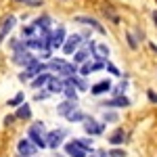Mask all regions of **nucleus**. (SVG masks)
Listing matches in <instances>:
<instances>
[{"mask_svg":"<svg viewBox=\"0 0 157 157\" xmlns=\"http://www.w3.org/2000/svg\"><path fill=\"white\" fill-rule=\"evenodd\" d=\"M103 105L105 107H128L130 101L126 97H113V98H109V101H103Z\"/></svg>","mask_w":157,"mask_h":157,"instance_id":"obj_14","label":"nucleus"},{"mask_svg":"<svg viewBox=\"0 0 157 157\" xmlns=\"http://www.w3.org/2000/svg\"><path fill=\"white\" fill-rule=\"evenodd\" d=\"M71 109H75V101H69V98H67V101H65V103H61L59 107H57V113H59V115H63V117H65V115H67V113H69V111H71Z\"/></svg>","mask_w":157,"mask_h":157,"instance_id":"obj_19","label":"nucleus"},{"mask_svg":"<svg viewBox=\"0 0 157 157\" xmlns=\"http://www.w3.org/2000/svg\"><path fill=\"white\" fill-rule=\"evenodd\" d=\"M82 126H84V130H86L88 134H90V136H101V134L105 132V124L97 121L94 117H88V115L84 117Z\"/></svg>","mask_w":157,"mask_h":157,"instance_id":"obj_5","label":"nucleus"},{"mask_svg":"<svg viewBox=\"0 0 157 157\" xmlns=\"http://www.w3.org/2000/svg\"><path fill=\"white\" fill-rule=\"evenodd\" d=\"M109 143H111V145H121V143H124V130L113 132L111 136H109Z\"/></svg>","mask_w":157,"mask_h":157,"instance_id":"obj_24","label":"nucleus"},{"mask_svg":"<svg viewBox=\"0 0 157 157\" xmlns=\"http://www.w3.org/2000/svg\"><path fill=\"white\" fill-rule=\"evenodd\" d=\"M48 88H46V90H48L50 94H61V92H63V88H65V78H57V75H50L48 78Z\"/></svg>","mask_w":157,"mask_h":157,"instance_id":"obj_11","label":"nucleus"},{"mask_svg":"<svg viewBox=\"0 0 157 157\" xmlns=\"http://www.w3.org/2000/svg\"><path fill=\"white\" fill-rule=\"evenodd\" d=\"M29 157H36V155H29Z\"/></svg>","mask_w":157,"mask_h":157,"instance_id":"obj_36","label":"nucleus"},{"mask_svg":"<svg viewBox=\"0 0 157 157\" xmlns=\"http://www.w3.org/2000/svg\"><path fill=\"white\" fill-rule=\"evenodd\" d=\"M65 153L69 157H86L90 151H88L86 147H82L80 138H73V140H69V143L65 145Z\"/></svg>","mask_w":157,"mask_h":157,"instance_id":"obj_3","label":"nucleus"},{"mask_svg":"<svg viewBox=\"0 0 157 157\" xmlns=\"http://www.w3.org/2000/svg\"><path fill=\"white\" fill-rule=\"evenodd\" d=\"M75 21L78 23H84V25H90L92 29H97L98 34H105V27L98 23L97 19H92V17H75Z\"/></svg>","mask_w":157,"mask_h":157,"instance_id":"obj_12","label":"nucleus"},{"mask_svg":"<svg viewBox=\"0 0 157 157\" xmlns=\"http://www.w3.org/2000/svg\"><path fill=\"white\" fill-rule=\"evenodd\" d=\"M151 17H153V21H155V25H157V11H153V13H151Z\"/></svg>","mask_w":157,"mask_h":157,"instance_id":"obj_34","label":"nucleus"},{"mask_svg":"<svg viewBox=\"0 0 157 157\" xmlns=\"http://www.w3.org/2000/svg\"><path fill=\"white\" fill-rule=\"evenodd\" d=\"M128 42H130V48H136V40L132 38V34H128Z\"/></svg>","mask_w":157,"mask_h":157,"instance_id":"obj_32","label":"nucleus"},{"mask_svg":"<svg viewBox=\"0 0 157 157\" xmlns=\"http://www.w3.org/2000/svg\"><path fill=\"white\" fill-rule=\"evenodd\" d=\"M117 120H120V115L115 111H105L103 113V121H117Z\"/></svg>","mask_w":157,"mask_h":157,"instance_id":"obj_25","label":"nucleus"},{"mask_svg":"<svg viewBox=\"0 0 157 157\" xmlns=\"http://www.w3.org/2000/svg\"><path fill=\"white\" fill-rule=\"evenodd\" d=\"M63 42H65V27L59 25L57 29H52V32H50L48 44H50V48H59V46H63Z\"/></svg>","mask_w":157,"mask_h":157,"instance_id":"obj_9","label":"nucleus"},{"mask_svg":"<svg viewBox=\"0 0 157 157\" xmlns=\"http://www.w3.org/2000/svg\"><path fill=\"white\" fill-rule=\"evenodd\" d=\"M15 23H17V19H15L13 15H9V17L2 21V27H0V40H2V38H4V36H6V34L13 29V27H15Z\"/></svg>","mask_w":157,"mask_h":157,"instance_id":"obj_15","label":"nucleus"},{"mask_svg":"<svg viewBox=\"0 0 157 157\" xmlns=\"http://www.w3.org/2000/svg\"><path fill=\"white\" fill-rule=\"evenodd\" d=\"M80 46H82V36H80V34H73V36H69L65 42H63V46H61V48H63L65 55H73Z\"/></svg>","mask_w":157,"mask_h":157,"instance_id":"obj_8","label":"nucleus"},{"mask_svg":"<svg viewBox=\"0 0 157 157\" xmlns=\"http://www.w3.org/2000/svg\"><path fill=\"white\" fill-rule=\"evenodd\" d=\"M109 155H111V157H124V151H120V149H113V151H109Z\"/></svg>","mask_w":157,"mask_h":157,"instance_id":"obj_29","label":"nucleus"},{"mask_svg":"<svg viewBox=\"0 0 157 157\" xmlns=\"http://www.w3.org/2000/svg\"><path fill=\"white\" fill-rule=\"evenodd\" d=\"M23 36L25 38L36 36V25H27V27H23Z\"/></svg>","mask_w":157,"mask_h":157,"instance_id":"obj_26","label":"nucleus"},{"mask_svg":"<svg viewBox=\"0 0 157 157\" xmlns=\"http://www.w3.org/2000/svg\"><path fill=\"white\" fill-rule=\"evenodd\" d=\"M126 88H128V82H126V80H121V82L115 86V88H111V94H113V97H124Z\"/></svg>","mask_w":157,"mask_h":157,"instance_id":"obj_23","label":"nucleus"},{"mask_svg":"<svg viewBox=\"0 0 157 157\" xmlns=\"http://www.w3.org/2000/svg\"><path fill=\"white\" fill-rule=\"evenodd\" d=\"M61 78H63V75H61ZM65 84H71L73 88H78V90H88V84H86L84 80L80 78V75H75V73L65 78Z\"/></svg>","mask_w":157,"mask_h":157,"instance_id":"obj_13","label":"nucleus"},{"mask_svg":"<svg viewBox=\"0 0 157 157\" xmlns=\"http://www.w3.org/2000/svg\"><path fill=\"white\" fill-rule=\"evenodd\" d=\"M21 101H23V94H17V97H15V98L11 101V105H19Z\"/></svg>","mask_w":157,"mask_h":157,"instance_id":"obj_31","label":"nucleus"},{"mask_svg":"<svg viewBox=\"0 0 157 157\" xmlns=\"http://www.w3.org/2000/svg\"><path fill=\"white\" fill-rule=\"evenodd\" d=\"M65 117H67L69 121H84L86 115L82 113V111H80V109H71V111H69V113H67Z\"/></svg>","mask_w":157,"mask_h":157,"instance_id":"obj_22","label":"nucleus"},{"mask_svg":"<svg viewBox=\"0 0 157 157\" xmlns=\"http://www.w3.org/2000/svg\"><path fill=\"white\" fill-rule=\"evenodd\" d=\"M48 69L50 71H57L59 75H63V78L73 75V73L78 71L75 63H69V61H65V59H50L48 61Z\"/></svg>","mask_w":157,"mask_h":157,"instance_id":"obj_1","label":"nucleus"},{"mask_svg":"<svg viewBox=\"0 0 157 157\" xmlns=\"http://www.w3.org/2000/svg\"><path fill=\"white\" fill-rule=\"evenodd\" d=\"M67 136V130L65 128H59V130H52V132L46 134V147L50 149H57V147L63 143V138Z\"/></svg>","mask_w":157,"mask_h":157,"instance_id":"obj_7","label":"nucleus"},{"mask_svg":"<svg viewBox=\"0 0 157 157\" xmlns=\"http://www.w3.org/2000/svg\"><path fill=\"white\" fill-rule=\"evenodd\" d=\"M105 67H107V69H109L111 73H113V75H120V71H117V67H115L113 63H109V61H107V63H105Z\"/></svg>","mask_w":157,"mask_h":157,"instance_id":"obj_27","label":"nucleus"},{"mask_svg":"<svg viewBox=\"0 0 157 157\" xmlns=\"http://www.w3.org/2000/svg\"><path fill=\"white\" fill-rule=\"evenodd\" d=\"M88 46V50H90V55L94 57V59H98V61H107V57H109V48H107V44H98V42H88L86 44Z\"/></svg>","mask_w":157,"mask_h":157,"instance_id":"obj_6","label":"nucleus"},{"mask_svg":"<svg viewBox=\"0 0 157 157\" xmlns=\"http://www.w3.org/2000/svg\"><path fill=\"white\" fill-rule=\"evenodd\" d=\"M50 92L48 90H40V94H36V101H44V98H48Z\"/></svg>","mask_w":157,"mask_h":157,"instance_id":"obj_28","label":"nucleus"},{"mask_svg":"<svg viewBox=\"0 0 157 157\" xmlns=\"http://www.w3.org/2000/svg\"><path fill=\"white\" fill-rule=\"evenodd\" d=\"M63 94H65V98H69V101H78V88H73L71 84H65Z\"/></svg>","mask_w":157,"mask_h":157,"instance_id":"obj_21","label":"nucleus"},{"mask_svg":"<svg viewBox=\"0 0 157 157\" xmlns=\"http://www.w3.org/2000/svg\"><path fill=\"white\" fill-rule=\"evenodd\" d=\"M27 136H29V140H32L38 149H44V147H46V130H44V124H42V121H36V124L27 130Z\"/></svg>","mask_w":157,"mask_h":157,"instance_id":"obj_2","label":"nucleus"},{"mask_svg":"<svg viewBox=\"0 0 157 157\" xmlns=\"http://www.w3.org/2000/svg\"><path fill=\"white\" fill-rule=\"evenodd\" d=\"M147 94H149V101H151V103H157V94H155V90H149Z\"/></svg>","mask_w":157,"mask_h":157,"instance_id":"obj_30","label":"nucleus"},{"mask_svg":"<svg viewBox=\"0 0 157 157\" xmlns=\"http://www.w3.org/2000/svg\"><path fill=\"white\" fill-rule=\"evenodd\" d=\"M86 157H88V155H86ZM90 157H107V153H105V151H98V153H92Z\"/></svg>","mask_w":157,"mask_h":157,"instance_id":"obj_33","label":"nucleus"},{"mask_svg":"<svg viewBox=\"0 0 157 157\" xmlns=\"http://www.w3.org/2000/svg\"><path fill=\"white\" fill-rule=\"evenodd\" d=\"M27 2H38V0H27Z\"/></svg>","mask_w":157,"mask_h":157,"instance_id":"obj_35","label":"nucleus"},{"mask_svg":"<svg viewBox=\"0 0 157 157\" xmlns=\"http://www.w3.org/2000/svg\"><path fill=\"white\" fill-rule=\"evenodd\" d=\"M88 57H90L88 46H86V48H78L75 52H73V63H75V65H82V63H86V61H88Z\"/></svg>","mask_w":157,"mask_h":157,"instance_id":"obj_16","label":"nucleus"},{"mask_svg":"<svg viewBox=\"0 0 157 157\" xmlns=\"http://www.w3.org/2000/svg\"><path fill=\"white\" fill-rule=\"evenodd\" d=\"M17 149H19V155L21 157H29V155H36L38 147L29 140V138H21L19 140V145H17Z\"/></svg>","mask_w":157,"mask_h":157,"instance_id":"obj_10","label":"nucleus"},{"mask_svg":"<svg viewBox=\"0 0 157 157\" xmlns=\"http://www.w3.org/2000/svg\"><path fill=\"white\" fill-rule=\"evenodd\" d=\"M90 92L92 94H105V92H111V82L109 80H103V82H98L90 88Z\"/></svg>","mask_w":157,"mask_h":157,"instance_id":"obj_17","label":"nucleus"},{"mask_svg":"<svg viewBox=\"0 0 157 157\" xmlns=\"http://www.w3.org/2000/svg\"><path fill=\"white\" fill-rule=\"evenodd\" d=\"M15 117H19V120H29L32 117V111H29V105L23 103V105H19L17 111H15Z\"/></svg>","mask_w":157,"mask_h":157,"instance_id":"obj_18","label":"nucleus"},{"mask_svg":"<svg viewBox=\"0 0 157 157\" xmlns=\"http://www.w3.org/2000/svg\"><path fill=\"white\" fill-rule=\"evenodd\" d=\"M48 78H50V73H38L36 80H32V88H42V86H46L48 84Z\"/></svg>","mask_w":157,"mask_h":157,"instance_id":"obj_20","label":"nucleus"},{"mask_svg":"<svg viewBox=\"0 0 157 157\" xmlns=\"http://www.w3.org/2000/svg\"><path fill=\"white\" fill-rule=\"evenodd\" d=\"M36 61V57L29 52V48H19L15 50V55H13V63H17V65H23V67H29L32 63Z\"/></svg>","mask_w":157,"mask_h":157,"instance_id":"obj_4","label":"nucleus"}]
</instances>
